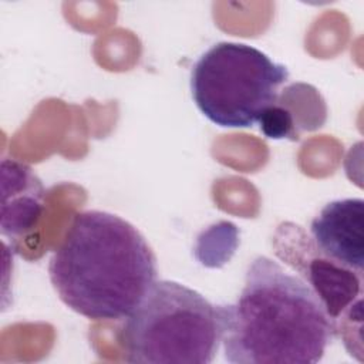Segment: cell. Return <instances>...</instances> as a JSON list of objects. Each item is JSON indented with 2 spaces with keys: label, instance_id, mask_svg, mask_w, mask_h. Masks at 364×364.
<instances>
[{
  "label": "cell",
  "instance_id": "6da1fadb",
  "mask_svg": "<svg viewBox=\"0 0 364 364\" xmlns=\"http://www.w3.org/2000/svg\"><path fill=\"white\" fill-rule=\"evenodd\" d=\"M337 336L316 291L276 260L257 256L225 304L223 350L232 364H314Z\"/></svg>",
  "mask_w": 364,
  "mask_h": 364
},
{
  "label": "cell",
  "instance_id": "7a4b0ae2",
  "mask_svg": "<svg viewBox=\"0 0 364 364\" xmlns=\"http://www.w3.org/2000/svg\"><path fill=\"white\" fill-rule=\"evenodd\" d=\"M48 273L61 301L91 320L128 317L158 277L155 255L141 232L102 210L74 216Z\"/></svg>",
  "mask_w": 364,
  "mask_h": 364
},
{
  "label": "cell",
  "instance_id": "3957f363",
  "mask_svg": "<svg viewBox=\"0 0 364 364\" xmlns=\"http://www.w3.org/2000/svg\"><path fill=\"white\" fill-rule=\"evenodd\" d=\"M225 304L173 280H156L121 330L125 360L209 364L223 340Z\"/></svg>",
  "mask_w": 364,
  "mask_h": 364
},
{
  "label": "cell",
  "instance_id": "277c9868",
  "mask_svg": "<svg viewBox=\"0 0 364 364\" xmlns=\"http://www.w3.org/2000/svg\"><path fill=\"white\" fill-rule=\"evenodd\" d=\"M289 70L260 50L220 41L206 50L191 71V92L198 109L223 128L253 127L279 100Z\"/></svg>",
  "mask_w": 364,
  "mask_h": 364
},
{
  "label": "cell",
  "instance_id": "5b68a950",
  "mask_svg": "<svg viewBox=\"0 0 364 364\" xmlns=\"http://www.w3.org/2000/svg\"><path fill=\"white\" fill-rule=\"evenodd\" d=\"M364 200L337 199L327 203L311 220L310 233L317 250L330 260L363 274Z\"/></svg>",
  "mask_w": 364,
  "mask_h": 364
},
{
  "label": "cell",
  "instance_id": "8992f818",
  "mask_svg": "<svg viewBox=\"0 0 364 364\" xmlns=\"http://www.w3.org/2000/svg\"><path fill=\"white\" fill-rule=\"evenodd\" d=\"M3 172L11 182L3 178L1 233L7 236L21 235L30 230L41 216L44 188L33 169L16 161H3Z\"/></svg>",
  "mask_w": 364,
  "mask_h": 364
},
{
  "label": "cell",
  "instance_id": "52a82bcc",
  "mask_svg": "<svg viewBox=\"0 0 364 364\" xmlns=\"http://www.w3.org/2000/svg\"><path fill=\"white\" fill-rule=\"evenodd\" d=\"M259 128L266 138L270 139H297L299 134L296 131L294 114L282 105L277 100L276 104L270 105L263 111L259 118Z\"/></svg>",
  "mask_w": 364,
  "mask_h": 364
}]
</instances>
